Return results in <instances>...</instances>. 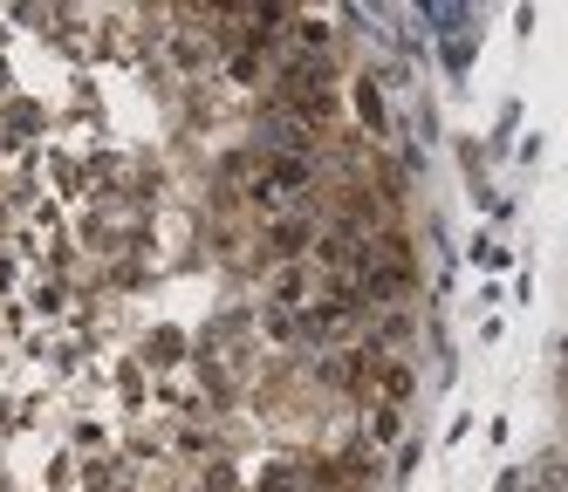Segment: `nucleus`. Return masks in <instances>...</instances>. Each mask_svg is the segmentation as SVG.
<instances>
[{"label": "nucleus", "mask_w": 568, "mask_h": 492, "mask_svg": "<svg viewBox=\"0 0 568 492\" xmlns=\"http://www.w3.org/2000/svg\"><path fill=\"white\" fill-rule=\"evenodd\" d=\"M308 239H315L308 219H274V226H267V254H274V260H295Z\"/></svg>", "instance_id": "f257e3e1"}, {"label": "nucleus", "mask_w": 568, "mask_h": 492, "mask_svg": "<svg viewBox=\"0 0 568 492\" xmlns=\"http://www.w3.org/2000/svg\"><path fill=\"white\" fill-rule=\"evenodd\" d=\"M0 131H8V144L34 137V131H42V110H34V103H8V110H0Z\"/></svg>", "instance_id": "f03ea898"}, {"label": "nucleus", "mask_w": 568, "mask_h": 492, "mask_svg": "<svg viewBox=\"0 0 568 492\" xmlns=\"http://www.w3.org/2000/svg\"><path fill=\"white\" fill-rule=\"evenodd\" d=\"M144 362H151V369H172V362H179V336H172V328H158V336L144 342Z\"/></svg>", "instance_id": "7ed1b4c3"}, {"label": "nucleus", "mask_w": 568, "mask_h": 492, "mask_svg": "<svg viewBox=\"0 0 568 492\" xmlns=\"http://www.w3.org/2000/svg\"><path fill=\"white\" fill-rule=\"evenodd\" d=\"M261 492H302V472L295 465H274V472H261Z\"/></svg>", "instance_id": "20e7f679"}, {"label": "nucleus", "mask_w": 568, "mask_h": 492, "mask_svg": "<svg viewBox=\"0 0 568 492\" xmlns=\"http://www.w3.org/2000/svg\"><path fill=\"white\" fill-rule=\"evenodd\" d=\"M356 110H363V123H371V131H384V103H377V90H371V82L356 90Z\"/></svg>", "instance_id": "39448f33"}]
</instances>
